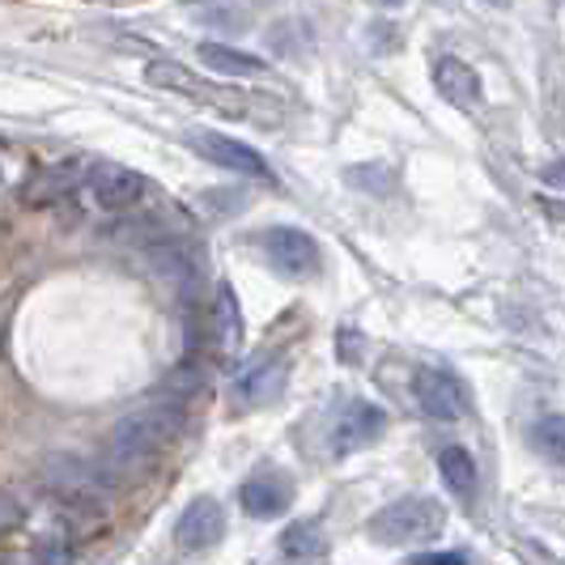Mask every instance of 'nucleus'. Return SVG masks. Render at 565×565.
Here are the masks:
<instances>
[{"instance_id": "nucleus-13", "label": "nucleus", "mask_w": 565, "mask_h": 565, "mask_svg": "<svg viewBox=\"0 0 565 565\" xmlns=\"http://www.w3.org/2000/svg\"><path fill=\"white\" fill-rule=\"evenodd\" d=\"M285 387V358H264V362H255L247 366L238 379H234V396L243 399V404H268V399H277Z\"/></svg>"}, {"instance_id": "nucleus-4", "label": "nucleus", "mask_w": 565, "mask_h": 565, "mask_svg": "<svg viewBox=\"0 0 565 565\" xmlns=\"http://www.w3.org/2000/svg\"><path fill=\"white\" fill-rule=\"evenodd\" d=\"M183 141L196 149L204 162H213V167L230 170V174H247V179H264V183H273L277 174H273V167L255 153L252 145L234 141V137H226V132H213V128H192Z\"/></svg>"}, {"instance_id": "nucleus-18", "label": "nucleus", "mask_w": 565, "mask_h": 565, "mask_svg": "<svg viewBox=\"0 0 565 565\" xmlns=\"http://www.w3.org/2000/svg\"><path fill=\"white\" fill-rule=\"evenodd\" d=\"M438 472H443V481L451 484V493H459V498L477 493V463H472V455L463 451V447H443L438 451Z\"/></svg>"}, {"instance_id": "nucleus-20", "label": "nucleus", "mask_w": 565, "mask_h": 565, "mask_svg": "<svg viewBox=\"0 0 565 565\" xmlns=\"http://www.w3.org/2000/svg\"><path fill=\"white\" fill-rule=\"evenodd\" d=\"M22 514H26V510L18 507L9 493H0V532H13V527L22 523Z\"/></svg>"}, {"instance_id": "nucleus-11", "label": "nucleus", "mask_w": 565, "mask_h": 565, "mask_svg": "<svg viewBox=\"0 0 565 565\" xmlns=\"http://www.w3.org/2000/svg\"><path fill=\"white\" fill-rule=\"evenodd\" d=\"M434 89L438 98H447L459 111H477L481 107V73L459 56H438L434 60Z\"/></svg>"}, {"instance_id": "nucleus-8", "label": "nucleus", "mask_w": 565, "mask_h": 565, "mask_svg": "<svg viewBox=\"0 0 565 565\" xmlns=\"http://www.w3.org/2000/svg\"><path fill=\"white\" fill-rule=\"evenodd\" d=\"M259 243H264V255L273 259L277 273H285V277H315V268H319V243H315L307 230L273 226Z\"/></svg>"}, {"instance_id": "nucleus-15", "label": "nucleus", "mask_w": 565, "mask_h": 565, "mask_svg": "<svg viewBox=\"0 0 565 565\" xmlns=\"http://www.w3.org/2000/svg\"><path fill=\"white\" fill-rule=\"evenodd\" d=\"M200 64H209L222 77H259L268 68V64H259L255 56L238 52V47H226V43H200Z\"/></svg>"}, {"instance_id": "nucleus-16", "label": "nucleus", "mask_w": 565, "mask_h": 565, "mask_svg": "<svg viewBox=\"0 0 565 565\" xmlns=\"http://www.w3.org/2000/svg\"><path fill=\"white\" fill-rule=\"evenodd\" d=\"M213 323H217V340L226 353H238L243 349V307L234 298L230 285H217V302H213Z\"/></svg>"}, {"instance_id": "nucleus-17", "label": "nucleus", "mask_w": 565, "mask_h": 565, "mask_svg": "<svg viewBox=\"0 0 565 565\" xmlns=\"http://www.w3.org/2000/svg\"><path fill=\"white\" fill-rule=\"evenodd\" d=\"M323 544H328V536H323L319 519H298L294 527H285L281 553L289 562H315V557L323 553Z\"/></svg>"}, {"instance_id": "nucleus-7", "label": "nucleus", "mask_w": 565, "mask_h": 565, "mask_svg": "<svg viewBox=\"0 0 565 565\" xmlns=\"http://www.w3.org/2000/svg\"><path fill=\"white\" fill-rule=\"evenodd\" d=\"M85 192L98 209L107 213H128L137 200L145 196V179L132 167H115V162H98L85 174Z\"/></svg>"}, {"instance_id": "nucleus-22", "label": "nucleus", "mask_w": 565, "mask_h": 565, "mask_svg": "<svg viewBox=\"0 0 565 565\" xmlns=\"http://www.w3.org/2000/svg\"><path fill=\"white\" fill-rule=\"evenodd\" d=\"M540 179L548 183V188H565V162H553V167L540 170Z\"/></svg>"}, {"instance_id": "nucleus-10", "label": "nucleus", "mask_w": 565, "mask_h": 565, "mask_svg": "<svg viewBox=\"0 0 565 565\" xmlns=\"http://www.w3.org/2000/svg\"><path fill=\"white\" fill-rule=\"evenodd\" d=\"M222 536H226V510L217 507L213 498H196L174 519V544L183 553H209Z\"/></svg>"}, {"instance_id": "nucleus-19", "label": "nucleus", "mask_w": 565, "mask_h": 565, "mask_svg": "<svg viewBox=\"0 0 565 565\" xmlns=\"http://www.w3.org/2000/svg\"><path fill=\"white\" fill-rule=\"evenodd\" d=\"M532 443H536V451L544 455L548 463H562L565 468V413L540 417L536 429H532Z\"/></svg>"}, {"instance_id": "nucleus-1", "label": "nucleus", "mask_w": 565, "mask_h": 565, "mask_svg": "<svg viewBox=\"0 0 565 565\" xmlns=\"http://www.w3.org/2000/svg\"><path fill=\"white\" fill-rule=\"evenodd\" d=\"M183 429V408L179 404H145L137 413H128V417H119L111 425V434H107V468L111 472H128V468H137L145 463L153 451H162L170 438Z\"/></svg>"}, {"instance_id": "nucleus-9", "label": "nucleus", "mask_w": 565, "mask_h": 565, "mask_svg": "<svg viewBox=\"0 0 565 565\" xmlns=\"http://www.w3.org/2000/svg\"><path fill=\"white\" fill-rule=\"evenodd\" d=\"M383 408L379 404H370V399H353V404H344L337 413V422H332V434H328V447L332 455H349L358 451V447H370L379 434H383Z\"/></svg>"}, {"instance_id": "nucleus-21", "label": "nucleus", "mask_w": 565, "mask_h": 565, "mask_svg": "<svg viewBox=\"0 0 565 565\" xmlns=\"http://www.w3.org/2000/svg\"><path fill=\"white\" fill-rule=\"evenodd\" d=\"M413 565H468V553H425Z\"/></svg>"}, {"instance_id": "nucleus-2", "label": "nucleus", "mask_w": 565, "mask_h": 565, "mask_svg": "<svg viewBox=\"0 0 565 565\" xmlns=\"http://www.w3.org/2000/svg\"><path fill=\"white\" fill-rule=\"evenodd\" d=\"M447 527V510L443 502L425 498V493H413V498H399L392 507H383L374 519H370V536L379 544H429V540L443 536Z\"/></svg>"}, {"instance_id": "nucleus-12", "label": "nucleus", "mask_w": 565, "mask_h": 565, "mask_svg": "<svg viewBox=\"0 0 565 565\" xmlns=\"http://www.w3.org/2000/svg\"><path fill=\"white\" fill-rule=\"evenodd\" d=\"M145 259H149L153 277H162V281L174 285V289H188V285H196V259H192V252H188L183 243H174V238L149 243Z\"/></svg>"}, {"instance_id": "nucleus-3", "label": "nucleus", "mask_w": 565, "mask_h": 565, "mask_svg": "<svg viewBox=\"0 0 565 565\" xmlns=\"http://www.w3.org/2000/svg\"><path fill=\"white\" fill-rule=\"evenodd\" d=\"M145 82L158 85V89H174V94H188V98H196V103H209V107H217V111L226 115H259L247 103V94H234L226 85H213L196 77L192 68H183V64H170V60H158V64H149L145 68Z\"/></svg>"}, {"instance_id": "nucleus-5", "label": "nucleus", "mask_w": 565, "mask_h": 565, "mask_svg": "<svg viewBox=\"0 0 565 565\" xmlns=\"http://www.w3.org/2000/svg\"><path fill=\"white\" fill-rule=\"evenodd\" d=\"M47 484L56 489L60 498H68V502H77V507H103L107 502V489H111V477L107 472H98V468H89L85 459L77 455H56V459H47Z\"/></svg>"}, {"instance_id": "nucleus-6", "label": "nucleus", "mask_w": 565, "mask_h": 565, "mask_svg": "<svg viewBox=\"0 0 565 565\" xmlns=\"http://www.w3.org/2000/svg\"><path fill=\"white\" fill-rule=\"evenodd\" d=\"M413 396H417L425 417H434V422H459L468 413V387L455 379L451 370H417Z\"/></svg>"}, {"instance_id": "nucleus-14", "label": "nucleus", "mask_w": 565, "mask_h": 565, "mask_svg": "<svg viewBox=\"0 0 565 565\" xmlns=\"http://www.w3.org/2000/svg\"><path fill=\"white\" fill-rule=\"evenodd\" d=\"M238 502L252 519H281L285 507H289V484L273 472H259L238 489Z\"/></svg>"}, {"instance_id": "nucleus-23", "label": "nucleus", "mask_w": 565, "mask_h": 565, "mask_svg": "<svg viewBox=\"0 0 565 565\" xmlns=\"http://www.w3.org/2000/svg\"><path fill=\"white\" fill-rule=\"evenodd\" d=\"M200 18H217V22H238L243 18V9H200Z\"/></svg>"}, {"instance_id": "nucleus-24", "label": "nucleus", "mask_w": 565, "mask_h": 565, "mask_svg": "<svg viewBox=\"0 0 565 565\" xmlns=\"http://www.w3.org/2000/svg\"><path fill=\"white\" fill-rule=\"evenodd\" d=\"M0 565H26V562H18V557H0Z\"/></svg>"}]
</instances>
